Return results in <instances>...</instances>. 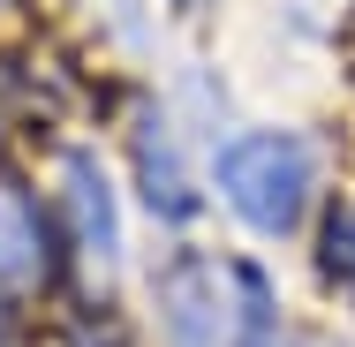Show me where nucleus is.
<instances>
[{
	"instance_id": "1",
	"label": "nucleus",
	"mask_w": 355,
	"mask_h": 347,
	"mask_svg": "<svg viewBox=\"0 0 355 347\" xmlns=\"http://www.w3.org/2000/svg\"><path fill=\"white\" fill-rule=\"evenodd\" d=\"M166 347H272L280 340V310L257 265L242 257H205L182 249L166 272L151 279Z\"/></svg>"
},
{
	"instance_id": "2",
	"label": "nucleus",
	"mask_w": 355,
	"mask_h": 347,
	"mask_svg": "<svg viewBox=\"0 0 355 347\" xmlns=\"http://www.w3.org/2000/svg\"><path fill=\"white\" fill-rule=\"evenodd\" d=\"M310 189H318V159L287 129H257V136H234L219 151V197L257 234H287L310 204Z\"/></svg>"
},
{
	"instance_id": "3",
	"label": "nucleus",
	"mask_w": 355,
	"mask_h": 347,
	"mask_svg": "<svg viewBox=\"0 0 355 347\" xmlns=\"http://www.w3.org/2000/svg\"><path fill=\"white\" fill-rule=\"evenodd\" d=\"M61 181H69V219H76V242L91 265H121V211H114V181L98 174L91 151H69L61 159Z\"/></svg>"
},
{
	"instance_id": "4",
	"label": "nucleus",
	"mask_w": 355,
	"mask_h": 347,
	"mask_svg": "<svg viewBox=\"0 0 355 347\" xmlns=\"http://www.w3.org/2000/svg\"><path fill=\"white\" fill-rule=\"evenodd\" d=\"M159 121H144L137 136V166H144V197H151V211H166V219H189L197 211V189H189V174H182V159H174V143L151 136Z\"/></svg>"
},
{
	"instance_id": "5",
	"label": "nucleus",
	"mask_w": 355,
	"mask_h": 347,
	"mask_svg": "<svg viewBox=\"0 0 355 347\" xmlns=\"http://www.w3.org/2000/svg\"><path fill=\"white\" fill-rule=\"evenodd\" d=\"M31 272H38V226L0 189V279H31Z\"/></svg>"
},
{
	"instance_id": "6",
	"label": "nucleus",
	"mask_w": 355,
	"mask_h": 347,
	"mask_svg": "<svg viewBox=\"0 0 355 347\" xmlns=\"http://www.w3.org/2000/svg\"><path fill=\"white\" fill-rule=\"evenodd\" d=\"M325 272L355 294V204H333V211H325Z\"/></svg>"
}]
</instances>
